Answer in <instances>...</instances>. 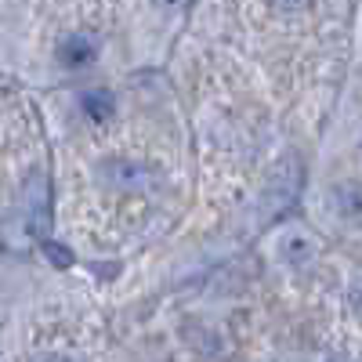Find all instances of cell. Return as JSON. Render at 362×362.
Returning a JSON list of instances; mask_svg holds the SVG:
<instances>
[{
    "instance_id": "1",
    "label": "cell",
    "mask_w": 362,
    "mask_h": 362,
    "mask_svg": "<svg viewBox=\"0 0 362 362\" xmlns=\"http://www.w3.org/2000/svg\"><path fill=\"white\" fill-rule=\"evenodd\" d=\"M105 181H109L112 189H119V192H148V189L156 185L153 170H145L141 163H127V160H116V163H109Z\"/></svg>"
},
{
    "instance_id": "2",
    "label": "cell",
    "mask_w": 362,
    "mask_h": 362,
    "mask_svg": "<svg viewBox=\"0 0 362 362\" xmlns=\"http://www.w3.org/2000/svg\"><path fill=\"white\" fill-rule=\"evenodd\" d=\"M297 181H300V170H297V167H283L276 177L268 181V192H264V199H261V203H264V214H261V218H272L283 203H290V196L297 192Z\"/></svg>"
},
{
    "instance_id": "4",
    "label": "cell",
    "mask_w": 362,
    "mask_h": 362,
    "mask_svg": "<svg viewBox=\"0 0 362 362\" xmlns=\"http://www.w3.org/2000/svg\"><path fill=\"white\" fill-rule=\"evenodd\" d=\"M58 58H62V66L76 69V66H87L90 58H95V44H90L83 33H73L62 40V47H58Z\"/></svg>"
},
{
    "instance_id": "3",
    "label": "cell",
    "mask_w": 362,
    "mask_h": 362,
    "mask_svg": "<svg viewBox=\"0 0 362 362\" xmlns=\"http://www.w3.org/2000/svg\"><path fill=\"white\" fill-rule=\"evenodd\" d=\"M329 206H334V214L348 225H362V185L358 181H344L329 192Z\"/></svg>"
},
{
    "instance_id": "8",
    "label": "cell",
    "mask_w": 362,
    "mask_h": 362,
    "mask_svg": "<svg viewBox=\"0 0 362 362\" xmlns=\"http://www.w3.org/2000/svg\"><path fill=\"white\" fill-rule=\"evenodd\" d=\"M47 254H51V261H58V264H66V261H69L62 247H47Z\"/></svg>"
},
{
    "instance_id": "6",
    "label": "cell",
    "mask_w": 362,
    "mask_h": 362,
    "mask_svg": "<svg viewBox=\"0 0 362 362\" xmlns=\"http://www.w3.org/2000/svg\"><path fill=\"white\" fill-rule=\"evenodd\" d=\"M283 254H286L293 264H300V261H308V257L315 254V247H312V243H308V239L300 235V232H290V235L283 239Z\"/></svg>"
},
{
    "instance_id": "7",
    "label": "cell",
    "mask_w": 362,
    "mask_h": 362,
    "mask_svg": "<svg viewBox=\"0 0 362 362\" xmlns=\"http://www.w3.org/2000/svg\"><path fill=\"white\" fill-rule=\"evenodd\" d=\"M29 362H69L66 355H58V351H40V355H33Z\"/></svg>"
},
{
    "instance_id": "5",
    "label": "cell",
    "mask_w": 362,
    "mask_h": 362,
    "mask_svg": "<svg viewBox=\"0 0 362 362\" xmlns=\"http://www.w3.org/2000/svg\"><path fill=\"white\" fill-rule=\"evenodd\" d=\"M80 109L87 112V119L102 124V119H109V116H112V95H109V90H102V87H90V90H83Z\"/></svg>"
}]
</instances>
